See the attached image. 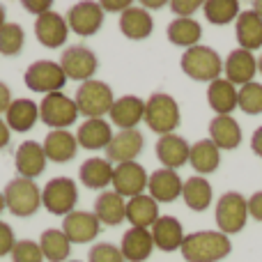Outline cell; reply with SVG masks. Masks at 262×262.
Returning <instances> with one entry per match:
<instances>
[{
    "mask_svg": "<svg viewBox=\"0 0 262 262\" xmlns=\"http://www.w3.org/2000/svg\"><path fill=\"white\" fill-rule=\"evenodd\" d=\"M258 72L262 74V55H260V58H258Z\"/></svg>",
    "mask_w": 262,
    "mask_h": 262,
    "instance_id": "11a10c76",
    "label": "cell"
},
{
    "mask_svg": "<svg viewBox=\"0 0 262 262\" xmlns=\"http://www.w3.org/2000/svg\"><path fill=\"white\" fill-rule=\"evenodd\" d=\"M44 154L49 161L55 163H64V161H72L78 152V140L74 134H69L67 129H53L46 134L44 138Z\"/></svg>",
    "mask_w": 262,
    "mask_h": 262,
    "instance_id": "7402d4cb",
    "label": "cell"
},
{
    "mask_svg": "<svg viewBox=\"0 0 262 262\" xmlns=\"http://www.w3.org/2000/svg\"><path fill=\"white\" fill-rule=\"evenodd\" d=\"M99 230V219L90 212H72L62 219V232L72 244H88V242L97 239Z\"/></svg>",
    "mask_w": 262,
    "mask_h": 262,
    "instance_id": "2e32d148",
    "label": "cell"
},
{
    "mask_svg": "<svg viewBox=\"0 0 262 262\" xmlns=\"http://www.w3.org/2000/svg\"><path fill=\"white\" fill-rule=\"evenodd\" d=\"M246 203H249V216H253L255 221L262 223V191H255Z\"/></svg>",
    "mask_w": 262,
    "mask_h": 262,
    "instance_id": "f6af8a7d",
    "label": "cell"
},
{
    "mask_svg": "<svg viewBox=\"0 0 262 262\" xmlns=\"http://www.w3.org/2000/svg\"><path fill=\"white\" fill-rule=\"evenodd\" d=\"M12 92H9V88L5 85L3 81H0V115L3 113H7V108H9V104H12Z\"/></svg>",
    "mask_w": 262,
    "mask_h": 262,
    "instance_id": "7dc6e473",
    "label": "cell"
},
{
    "mask_svg": "<svg viewBox=\"0 0 262 262\" xmlns=\"http://www.w3.org/2000/svg\"><path fill=\"white\" fill-rule=\"evenodd\" d=\"M76 140H78V147L106 149L111 145V140H113V131H111V124L104 118L85 120L76 131Z\"/></svg>",
    "mask_w": 262,
    "mask_h": 262,
    "instance_id": "4dcf8cb0",
    "label": "cell"
},
{
    "mask_svg": "<svg viewBox=\"0 0 262 262\" xmlns=\"http://www.w3.org/2000/svg\"><path fill=\"white\" fill-rule=\"evenodd\" d=\"M108 115H111V122L118 124L120 131L136 129L138 122L145 120V101L136 95H124L120 99H115Z\"/></svg>",
    "mask_w": 262,
    "mask_h": 262,
    "instance_id": "44dd1931",
    "label": "cell"
},
{
    "mask_svg": "<svg viewBox=\"0 0 262 262\" xmlns=\"http://www.w3.org/2000/svg\"><path fill=\"white\" fill-rule=\"evenodd\" d=\"M180 251L186 262H219L230 255L232 244L230 237L223 232L198 230L184 237Z\"/></svg>",
    "mask_w": 262,
    "mask_h": 262,
    "instance_id": "6da1fadb",
    "label": "cell"
},
{
    "mask_svg": "<svg viewBox=\"0 0 262 262\" xmlns=\"http://www.w3.org/2000/svg\"><path fill=\"white\" fill-rule=\"evenodd\" d=\"M60 67H62L64 76L72 78V81H92L97 67H99V60L92 53L88 46H69V49L62 51L60 55Z\"/></svg>",
    "mask_w": 262,
    "mask_h": 262,
    "instance_id": "30bf717a",
    "label": "cell"
},
{
    "mask_svg": "<svg viewBox=\"0 0 262 262\" xmlns=\"http://www.w3.org/2000/svg\"><path fill=\"white\" fill-rule=\"evenodd\" d=\"M95 214L99 219V223L104 226H120L127 219V203L122 195H118L115 191H101L95 200Z\"/></svg>",
    "mask_w": 262,
    "mask_h": 262,
    "instance_id": "484cf974",
    "label": "cell"
},
{
    "mask_svg": "<svg viewBox=\"0 0 262 262\" xmlns=\"http://www.w3.org/2000/svg\"><path fill=\"white\" fill-rule=\"evenodd\" d=\"M182 177L177 175V170H170V168H159L149 175L147 180V191L157 203H172L182 195Z\"/></svg>",
    "mask_w": 262,
    "mask_h": 262,
    "instance_id": "ac0fdd59",
    "label": "cell"
},
{
    "mask_svg": "<svg viewBox=\"0 0 262 262\" xmlns=\"http://www.w3.org/2000/svg\"><path fill=\"white\" fill-rule=\"evenodd\" d=\"M26 44V32L18 23H5L0 28V55H18Z\"/></svg>",
    "mask_w": 262,
    "mask_h": 262,
    "instance_id": "74e56055",
    "label": "cell"
},
{
    "mask_svg": "<svg viewBox=\"0 0 262 262\" xmlns=\"http://www.w3.org/2000/svg\"><path fill=\"white\" fill-rule=\"evenodd\" d=\"M163 5H166L163 0H145V3H143V9H147V12H149V9H161Z\"/></svg>",
    "mask_w": 262,
    "mask_h": 262,
    "instance_id": "f907efd6",
    "label": "cell"
},
{
    "mask_svg": "<svg viewBox=\"0 0 262 262\" xmlns=\"http://www.w3.org/2000/svg\"><path fill=\"white\" fill-rule=\"evenodd\" d=\"M251 149H253V154H258L262 159V127H258L253 131V136H251Z\"/></svg>",
    "mask_w": 262,
    "mask_h": 262,
    "instance_id": "c3c4849f",
    "label": "cell"
},
{
    "mask_svg": "<svg viewBox=\"0 0 262 262\" xmlns=\"http://www.w3.org/2000/svg\"><path fill=\"white\" fill-rule=\"evenodd\" d=\"M168 41L175 46H180V49H193V46H198L200 37H203V28H200V23L195 21V18H172L170 23H168Z\"/></svg>",
    "mask_w": 262,
    "mask_h": 262,
    "instance_id": "836d02e7",
    "label": "cell"
},
{
    "mask_svg": "<svg viewBox=\"0 0 262 262\" xmlns=\"http://www.w3.org/2000/svg\"><path fill=\"white\" fill-rule=\"evenodd\" d=\"M189 163L200 177L203 175H212L219 170L221 166V149L212 143V140H198L191 145V154H189Z\"/></svg>",
    "mask_w": 262,
    "mask_h": 262,
    "instance_id": "d6a6232c",
    "label": "cell"
},
{
    "mask_svg": "<svg viewBox=\"0 0 262 262\" xmlns=\"http://www.w3.org/2000/svg\"><path fill=\"white\" fill-rule=\"evenodd\" d=\"M76 101L72 97H67L64 92H51V95H44V99L39 101V120L46 127H51V131L72 127L76 122Z\"/></svg>",
    "mask_w": 262,
    "mask_h": 262,
    "instance_id": "ba28073f",
    "label": "cell"
},
{
    "mask_svg": "<svg viewBox=\"0 0 262 262\" xmlns=\"http://www.w3.org/2000/svg\"><path fill=\"white\" fill-rule=\"evenodd\" d=\"M3 195H5V207L14 216H21V219L32 216L41 207V189L35 184V180L16 177V180H12L5 186Z\"/></svg>",
    "mask_w": 262,
    "mask_h": 262,
    "instance_id": "5b68a950",
    "label": "cell"
},
{
    "mask_svg": "<svg viewBox=\"0 0 262 262\" xmlns=\"http://www.w3.org/2000/svg\"><path fill=\"white\" fill-rule=\"evenodd\" d=\"M145 147V138L138 129H124L120 134L113 136L111 145L106 147V159L111 163H129V161H136L140 152Z\"/></svg>",
    "mask_w": 262,
    "mask_h": 262,
    "instance_id": "5bb4252c",
    "label": "cell"
},
{
    "mask_svg": "<svg viewBox=\"0 0 262 262\" xmlns=\"http://www.w3.org/2000/svg\"><path fill=\"white\" fill-rule=\"evenodd\" d=\"M209 140L219 149H237L242 145V127L232 115H216L209 122Z\"/></svg>",
    "mask_w": 262,
    "mask_h": 262,
    "instance_id": "603a6c76",
    "label": "cell"
},
{
    "mask_svg": "<svg viewBox=\"0 0 262 262\" xmlns=\"http://www.w3.org/2000/svg\"><path fill=\"white\" fill-rule=\"evenodd\" d=\"M67 262H81V260H67Z\"/></svg>",
    "mask_w": 262,
    "mask_h": 262,
    "instance_id": "9f6ffc18",
    "label": "cell"
},
{
    "mask_svg": "<svg viewBox=\"0 0 262 262\" xmlns=\"http://www.w3.org/2000/svg\"><path fill=\"white\" fill-rule=\"evenodd\" d=\"M5 23H7V12H5V7L0 5V28H3Z\"/></svg>",
    "mask_w": 262,
    "mask_h": 262,
    "instance_id": "f5cc1de1",
    "label": "cell"
},
{
    "mask_svg": "<svg viewBox=\"0 0 262 262\" xmlns=\"http://www.w3.org/2000/svg\"><path fill=\"white\" fill-rule=\"evenodd\" d=\"M3 209H5V195H3V191H0V214H3Z\"/></svg>",
    "mask_w": 262,
    "mask_h": 262,
    "instance_id": "db71d44e",
    "label": "cell"
},
{
    "mask_svg": "<svg viewBox=\"0 0 262 262\" xmlns=\"http://www.w3.org/2000/svg\"><path fill=\"white\" fill-rule=\"evenodd\" d=\"M37 120H39V104H35L32 99H14L5 113L9 131H16V134L30 131Z\"/></svg>",
    "mask_w": 262,
    "mask_h": 262,
    "instance_id": "83f0119b",
    "label": "cell"
},
{
    "mask_svg": "<svg viewBox=\"0 0 262 262\" xmlns=\"http://www.w3.org/2000/svg\"><path fill=\"white\" fill-rule=\"evenodd\" d=\"M113 163L108 161V159H88L85 163H81V168H78V180H81L83 186H88V189H106L108 184H113Z\"/></svg>",
    "mask_w": 262,
    "mask_h": 262,
    "instance_id": "f546056e",
    "label": "cell"
},
{
    "mask_svg": "<svg viewBox=\"0 0 262 262\" xmlns=\"http://www.w3.org/2000/svg\"><path fill=\"white\" fill-rule=\"evenodd\" d=\"M223 74L232 85H249L253 83V76L258 74V58L251 51L235 49L223 60Z\"/></svg>",
    "mask_w": 262,
    "mask_h": 262,
    "instance_id": "4fadbf2b",
    "label": "cell"
},
{
    "mask_svg": "<svg viewBox=\"0 0 262 262\" xmlns=\"http://www.w3.org/2000/svg\"><path fill=\"white\" fill-rule=\"evenodd\" d=\"M237 108H242L246 115H260L262 113V83H249L239 88L237 95Z\"/></svg>",
    "mask_w": 262,
    "mask_h": 262,
    "instance_id": "f35d334b",
    "label": "cell"
},
{
    "mask_svg": "<svg viewBox=\"0 0 262 262\" xmlns=\"http://www.w3.org/2000/svg\"><path fill=\"white\" fill-rule=\"evenodd\" d=\"M124 260L129 262H145L152 255L154 251V239L152 232L143 230V228H129L122 237V244H120Z\"/></svg>",
    "mask_w": 262,
    "mask_h": 262,
    "instance_id": "4316f807",
    "label": "cell"
},
{
    "mask_svg": "<svg viewBox=\"0 0 262 262\" xmlns=\"http://www.w3.org/2000/svg\"><path fill=\"white\" fill-rule=\"evenodd\" d=\"M129 7H131V0H106V3H101V9H104V12H120V14H124Z\"/></svg>",
    "mask_w": 262,
    "mask_h": 262,
    "instance_id": "bcb514c9",
    "label": "cell"
},
{
    "mask_svg": "<svg viewBox=\"0 0 262 262\" xmlns=\"http://www.w3.org/2000/svg\"><path fill=\"white\" fill-rule=\"evenodd\" d=\"M216 226L223 235H237L244 230L249 219V203L239 191H226L216 203Z\"/></svg>",
    "mask_w": 262,
    "mask_h": 262,
    "instance_id": "8992f818",
    "label": "cell"
},
{
    "mask_svg": "<svg viewBox=\"0 0 262 262\" xmlns=\"http://www.w3.org/2000/svg\"><path fill=\"white\" fill-rule=\"evenodd\" d=\"M237 90L228 78H216L207 88V104L216 115H230L237 108Z\"/></svg>",
    "mask_w": 262,
    "mask_h": 262,
    "instance_id": "1f68e13d",
    "label": "cell"
},
{
    "mask_svg": "<svg viewBox=\"0 0 262 262\" xmlns=\"http://www.w3.org/2000/svg\"><path fill=\"white\" fill-rule=\"evenodd\" d=\"M189 154H191V145L186 143V138L177 134H168V136H159L157 140V159L163 163V168L177 170L184 163H189Z\"/></svg>",
    "mask_w": 262,
    "mask_h": 262,
    "instance_id": "d6986e66",
    "label": "cell"
},
{
    "mask_svg": "<svg viewBox=\"0 0 262 262\" xmlns=\"http://www.w3.org/2000/svg\"><path fill=\"white\" fill-rule=\"evenodd\" d=\"M235 37L239 49L251 51L253 53L255 49H262V18L253 9H246L237 16L235 21Z\"/></svg>",
    "mask_w": 262,
    "mask_h": 262,
    "instance_id": "cb8c5ba5",
    "label": "cell"
},
{
    "mask_svg": "<svg viewBox=\"0 0 262 262\" xmlns=\"http://www.w3.org/2000/svg\"><path fill=\"white\" fill-rule=\"evenodd\" d=\"M78 203V189L72 177H53L41 189V205L53 216H67Z\"/></svg>",
    "mask_w": 262,
    "mask_h": 262,
    "instance_id": "52a82bcc",
    "label": "cell"
},
{
    "mask_svg": "<svg viewBox=\"0 0 262 262\" xmlns=\"http://www.w3.org/2000/svg\"><path fill=\"white\" fill-rule=\"evenodd\" d=\"M39 249H41V253H44V260L67 262L69 253H72V242L67 239V235H64L62 230L49 228V230H44L39 237Z\"/></svg>",
    "mask_w": 262,
    "mask_h": 262,
    "instance_id": "d590c367",
    "label": "cell"
},
{
    "mask_svg": "<svg viewBox=\"0 0 262 262\" xmlns=\"http://www.w3.org/2000/svg\"><path fill=\"white\" fill-rule=\"evenodd\" d=\"M9 136H12V131H9L7 122H5V120H0V152H3V149L9 145Z\"/></svg>",
    "mask_w": 262,
    "mask_h": 262,
    "instance_id": "681fc988",
    "label": "cell"
},
{
    "mask_svg": "<svg viewBox=\"0 0 262 262\" xmlns=\"http://www.w3.org/2000/svg\"><path fill=\"white\" fill-rule=\"evenodd\" d=\"M182 72L189 78L200 83H214L216 78H221L223 74V60L212 46H193V49L184 51L180 60Z\"/></svg>",
    "mask_w": 262,
    "mask_h": 262,
    "instance_id": "7a4b0ae2",
    "label": "cell"
},
{
    "mask_svg": "<svg viewBox=\"0 0 262 262\" xmlns=\"http://www.w3.org/2000/svg\"><path fill=\"white\" fill-rule=\"evenodd\" d=\"M46 154L44 147L35 140H23L16 149V157H14V166H16L18 177H26V180H35L41 172L46 170Z\"/></svg>",
    "mask_w": 262,
    "mask_h": 262,
    "instance_id": "e0dca14e",
    "label": "cell"
},
{
    "mask_svg": "<svg viewBox=\"0 0 262 262\" xmlns=\"http://www.w3.org/2000/svg\"><path fill=\"white\" fill-rule=\"evenodd\" d=\"M74 101H76L78 115H85L88 120H99L106 113H111V108L115 104V97L111 85L92 78V81H85L78 85Z\"/></svg>",
    "mask_w": 262,
    "mask_h": 262,
    "instance_id": "277c9868",
    "label": "cell"
},
{
    "mask_svg": "<svg viewBox=\"0 0 262 262\" xmlns=\"http://www.w3.org/2000/svg\"><path fill=\"white\" fill-rule=\"evenodd\" d=\"M145 122L159 136L172 134L182 122L180 104L170 95H166V92H154L145 101Z\"/></svg>",
    "mask_w": 262,
    "mask_h": 262,
    "instance_id": "3957f363",
    "label": "cell"
},
{
    "mask_svg": "<svg viewBox=\"0 0 262 262\" xmlns=\"http://www.w3.org/2000/svg\"><path fill=\"white\" fill-rule=\"evenodd\" d=\"M170 9L177 14V18H193V12L203 9L200 0H172Z\"/></svg>",
    "mask_w": 262,
    "mask_h": 262,
    "instance_id": "b9f144b4",
    "label": "cell"
},
{
    "mask_svg": "<svg viewBox=\"0 0 262 262\" xmlns=\"http://www.w3.org/2000/svg\"><path fill=\"white\" fill-rule=\"evenodd\" d=\"M35 37L46 49H60V46H64V41H67V37H69L67 18L60 16L58 12H46V14H41V16H37Z\"/></svg>",
    "mask_w": 262,
    "mask_h": 262,
    "instance_id": "9a60e30c",
    "label": "cell"
},
{
    "mask_svg": "<svg viewBox=\"0 0 262 262\" xmlns=\"http://www.w3.org/2000/svg\"><path fill=\"white\" fill-rule=\"evenodd\" d=\"M182 198H184L186 207L193 209V212H205V209H209V205H212V184H209L207 177H189V180L184 182V186H182Z\"/></svg>",
    "mask_w": 262,
    "mask_h": 262,
    "instance_id": "e575fe53",
    "label": "cell"
},
{
    "mask_svg": "<svg viewBox=\"0 0 262 262\" xmlns=\"http://www.w3.org/2000/svg\"><path fill=\"white\" fill-rule=\"evenodd\" d=\"M9 255H12V262H44L39 242H32V239H18Z\"/></svg>",
    "mask_w": 262,
    "mask_h": 262,
    "instance_id": "ab89813d",
    "label": "cell"
},
{
    "mask_svg": "<svg viewBox=\"0 0 262 262\" xmlns=\"http://www.w3.org/2000/svg\"><path fill=\"white\" fill-rule=\"evenodd\" d=\"M120 30L127 39L140 41V39H147L154 30V18L147 9L143 7H131L124 14H120Z\"/></svg>",
    "mask_w": 262,
    "mask_h": 262,
    "instance_id": "d4e9b609",
    "label": "cell"
},
{
    "mask_svg": "<svg viewBox=\"0 0 262 262\" xmlns=\"http://www.w3.org/2000/svg\"><path fill=\"white\" fill-rule=\"evenodd\" d=\"M152 232L154 246L163 253H172V251L182 249V242H184V228L177 221L175 216H159V221L149 228Z\"/></svg>",
    "mask_w": 262,
    "mask_h": 262,
    "instance_id": "ffe728a7",
    "label": "cell"
},
{
    "mask_svg": "<svg viewBox=\"0 0 262 262\" xmlns=\"http://www.w3.org/2000/svg\"><path fill=\"white\" fill-rule=\"evenodd\" d=\"M147 180H149V175L145 172V168L138 161L118 163L113 170V189L122 198L143 195V191L147 189Z\"/></svg>",
    "mask_w": 262,
    "mask_h": 262,
    "instance_id": "7c38bea8",
    "label": "cell"
},
{
    "mask_svg": "<svg viewBox=\"0 0 262 262\" xmlns=\"http://www.w3.org/2000/svg\"><path fill=\"white\" fill-rule=\"evenodd\" d=\"M104 9L101 3H92V0H83L69 7L67 12V26L72 32H76L78 37H92L99 32V28L104 26Z\"/></svg>",
    "mask_w": 262,
    "mask_h": 262,
    "instance_id": "8fae6325",
    "label": "cell"
},
{
    "mask_svg": "<svg viewBox=\"0 0 262 262\" xmlns=\"http://www.w3.org/2000/svg\"><path fill=\"white\" fill-rule=\"evenodd\" d=\"M203 14L212 26H228V23L237 21L242 9L237 0H207L203 3Z\"/></svg>",
    "mask_w": 262,
    "mask_h": 262,
    "instance_id": "8d00e7d4",
    "label": "cell"
},
{
    "mask_svg": "<svg viewBox=\"0 0 262 262\" xmlns=\"http://www.w3.org/2000/svg\"><path fill=\"white\" fill-rule=\"evenodd\" d=\"M23 7L30 14H37V16H41L46 12H53V3L51 0H23Z\"/></svg>",
    "mask_w": 262,
    "mask_h": 262,
    "instance_id": "ee69618b",
    "label": "cell"
},
{
    "mask_svg": "<svg viewBox=\"0 0 262 262\" xmlns=\"http://www.w3.org/2000/svg\"><path fill=\"white\" fill-rule=\"evenodd\" d=\"M14 244H16V239H14L12 226L5 223V221H0V258H5L7 253H12Z\"/></svg>",
    "mask_w": 262,
    "mask_h": 262,
    "instance_id": "7bdbcfd3",
    "label": "cell"
},
{
    "mask_svg": "<svg viewBox=\"0 0 262 262\" xmlns=\"http://www.w3.org/2000/svg\"><path fill=\"white\" fill-rule=\"evenodd\" d=\"M88 262H124V255L115 244L101 242L88 251Z\"/></svg>",
    "mask_w": 262,
    "mask_h": 262,
    "instance_id": "60d3db41",
    "label": "cell"
},
{
    "mask_svg": "<svg viewBox=\"0 0 262 262\" xmlns=\"http://www.w3.org/2000/svg\"><path fill=\"white\" fill-rule=\"evenodd\" d=\"M127 221L131 223V228L149 230L159 221V203L149 193L129 198L127 200Z\"/></svg>",
    "mask_w": 262,
    "mask_h": 262,
    "instance_id": "f1b7e54d",
    "label": "cell"
},
{
    "mask_svg": "<svg viewBox=\"0 0 262 262\" xmlns=\"http://www.w3.org/2000/svg\"><path fill=\"white\" fill-rule=\"evenodd\" d=\"M251 9H253V12H255V14H258V16L262 18V0H255V3H253V7H251Z\"/></svg>",
    "mask_w": 262,
    "mask_h": 262,
    "instance_id": "816d5d0a",
    "label": "cell"
},
{
    "mask_svg": "<svg viewBox=\"0 0 262 262\" xmlns=\"http://www.w3.org/2000/svg\"><path fill=\"white\" fill-rule=\"evenodd\" d=\"M23 81H26V85L30 88L32 92L51 95V92H62L64 83H67V76H64L60 62H53V60H35V62L26 69Z\"/></svg>",
    "mask_w": 262,
    "mask_h": 262,
    "instance_id": "9c48e42d",
    "label": "cell"
}]
</instances>
